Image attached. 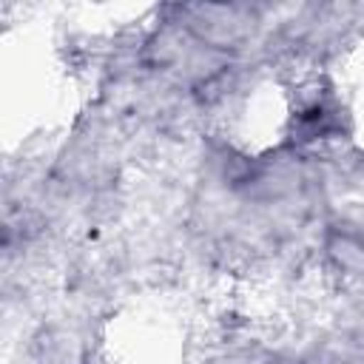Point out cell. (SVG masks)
Listing matches in <instances>:
<instances>
[{"instance_id": "6da1fadb", "label": "cell", "mask_w": 364, "mask_h": 364, "mask_svg": "<svg viewBox=\"0 0 364 364\" xmlns=\"http://www.w3.org/2000/svg\"><path fill=\"white\" fill-rule=\"evenodd\" d=\"M333 262L347 273H364V242L353 233H333L327 242Z\"/></svg>"}]
</instances>
